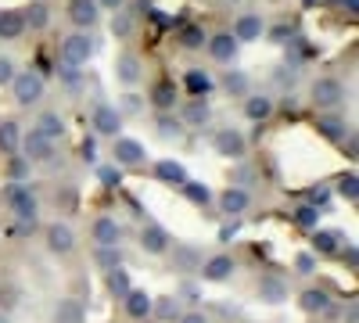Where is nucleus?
Listing matches in <instances>:
<instances>
[{
  "label": "nucleus",
  "mask_w": 359,
  "mask_h": 323,
  "mask_svg": "<svg viewBox=\"0 0 359 323\" xmlns=\"http://www.w3.org/2000/svg\"><path fill=\"white\" fill-rule=\"evenodd\" d=\"M69 18L79 29H90L97 22V0H72V4H69Z\"/></svg>",
  "instance_id": "19"
},
{
  "label": "nucleus",
  "mask_w": 359,
  "mask_h": 323,
  "mask_svg": "<svg viewBox=\"0 0 359 323\" xmlns=\"http://www.w3.org/2000/svg\"><path fill=\"white\" fill-rule=\"evenodd\" d=\"M140 248H144L147 255L169 252V233H165L162 226H144V230H140Z\"/></svg>",
  "instance_id": "15"
},
{
  "label": "nucleus",
  "mask_w": 359,
  "mask_h": 323,
  "mask_svg": "<svg viewBox=\"0 0 359 323\" xmlns=\"http://www.w3.org/2000/svg\"><path fill=\"white\" fill-rule=\"evenodd\" d=\"M11 79H15V62L0 57V86H11Z\"/></svg>",
  "instance_id": "42"
},
{
  "label": "nucleus",
  "mask_w": 359,
  "mask_h": 323,
  "mask_svg": "<svg viewBox=\"0 0 359 323\" xmlns=\"http://www.w3.org/2000/svg\"><path fill=\"white\" fill-rule=\"evenodd\" d=\"M205 43V33H201V29H184V47H201Z\"/></svg>",
  "instance_id": "43"
},
{
  "label": "nucleus",
  "mask_w": 359,
  "mask_h": 323,
  "mask_svg": "<svg viewBox=\"0 0 359 323\" xmlns=\"http://www.w3.org/2000/svg\"><path fill=\"white\" fill-rule=\"evenodd\" d=\"M180 191L187 194V201L201 205V209H205L208 201H212V194H208V187H205V184H191V180H187V184H180Z\"/></svg>",
  "instance_id": "35"
},
{
  "label": "nucleus",
  "mask_w": 359,
  "mask_h": 323,
  "mask_svg": "<svg viewBox=\"0 0 359 323\" xmlns=\"http://www.w3.org/2000/svg\"><path fill=\"white\" fill-rule=\"evenodd\" d=\"M18 144H22L18 123H15V119H4V123H0V151H4V155H15Z\"/></svg>",
  "instance_id": "25"
},
{
  "label": "nucleus",
  "mask_w": 359,
  "mask_h": 323,
  "mask_svg": "<svg viewBox=\"0 0 359 323\" xmlns=\"http://www.w3.org/2000/svg\"><path fill=\"white\" fill-rule=\"evenodd\" d=\"M62 57H65V65H86L90 57H94V36H90L86 29L65 36L62 40Z\"/></svg>",
  "instance_id": "2"
},
{
  "label": "nucleus",
  "mask_w": 359,
  "mask_h": 323,
  "mask_svg": "<svg viewBox=\"0 0 359 323\" xmlns=\"http://www.w3.org/2000/svg\"><path fill=\"white\" fill-rule=\"evenodd\" d=\"M25 33L22 11H0V40H18Z\"/></svg>",
  "instance_id": "21"
},
{
  "label": "nucleus",
  "mask_w": 359,
  "mask_h": 323,
  "mask_svg": "<svg viewBox=\"0 0 359 323\" xmlns=\"http://www.w3.org/2000/svg\"><path fill=\"white\" fill-rule=\"evenodd\" d=\"M205 43H208V54H212L216 62H226V65L237 57V47H241L233 40V33H216L212 40H205Z\"/></svg>",
  "instance_id": "10"
},
{
  "label": "nucleus",
  "mask_w": 359,
  "mask_h": 323,
  "mask_svg": "<svg viewBox=\"0 0 359 323\" xmlns=\"http://www.w3.org/2000/svg\"><path fill=\"white\" fill-rule=\"evenodd\" d=\"M180 295H184V302H198V291H194L191 284H184V291H180Z\"/></svg>",
  "instance_id": "50"
},
{
  "label": "nucleus",
  "mask_w": 359,
  "mask_h": 323,
  "mask_svg": "<svg viewBox=\"0 0 359 323\" xmlns=\"http://www.w3.org/2000/svg\"><path fill=\"white\" fill-rule=\"evenodd\" d=\"M259 298H262L266 305L287 302V284H284L280 277H262V280H259Z\"/></svg>",
  "instance_id": "16"
},
{
  "label": "nucleus",
  "mask_w": 359,
  "mask_h": 323,
  "mask_svg": "<svg viewBox=\"0 0 359 323\" xmlns=\"http://www.w3.org/2000/svg\"><path fill=\"white\" fill-rule=\"evenodd\" d=\"M18 148L25 151V155H22L25 162H50V158H54V140H50V137H43L36 126L22 137Z\"/></svg>",
  "instance_id": "3"
},
{
  "label": "nucleus",
  "mask_w": 359,
  "mask_h": 323,
  "mask_svg": "<svg viewBox=\"0 0 359 323\" xmlns=\"http://www.w3.org/2000/svg\"><path fill=\"white\" fill-rule=\"evenodd\" d=\"M187 90H191V97H205L208 90H212V79L194 69V72H187Z\"/></svg>",
  "instance_id": "34"
},
{
  "label": "nucleus",
  "mask_w": 359,
  "mask_h": 323,
  "mask_svg": "<svg viewBox=\"0 0 359 323\" xmlns=\"http://www.w3.org/2000/svg\"><path fill=\"white\" fill-rule=\"evenodd\" d=\"M180 133H184V126H180V119H172V115H165V111H162V115H158V137H165V140L172 137V140H176Z\"/></svg>",
  "instance_id": "37"
},
{
  "label": "nucleus",
  "mask_w": 359,
  "mask_h": 323,
  "mask_svg": "<svg viewBox=\"0 0 359 323\" xmlns=\"http://www.w3.org/2000/svg\"><path fill=\"white\" fill-rule=\"evenodd\" d=\"M269 111H273V101H269L266 94H248V101H245V115H248L252 123H262Z\"/></svg>",
  "instance_id": "28"
},
{
  "label": "nucleus",
  "mask_w": 359,
  "mask_h": 323,
  "mask_svg": "<svg viewBox=\"0 0 359 323\" xmlns=\"http://www.w3.org/2000/svg\"><path fill=\"white\" fill-rule=\"evenodd\" d=\"M248 205H252V198H248V191H241V187H226V191L219 194V209H223L226 216H241Z\"/></svg>",
  "instance_id": "14"
},
{
  "label": "nucleus",
  "mask_w": 359,
  "mask_h": 323,
  "mask_svg": "<svg viewBox=\"0 0 359 323\" xmlns=\"http://www.w3.org/2000/svg\"><path fill=\"white\" fill-rule=\"evenodd\" d=\"M36 130L43 137H50V140H62L65 137V123H62V115H57V111H43L40 119H36Z\"/></svg>",
  "instance_id": "27"
},
{
  "label": "nucleus",
  "mask_w": 359,
  "mask_h": 323,
  "mask_svg": "<svg viewBox=\"0 0 359 323\" xmlns=\"http://www.w3.org/2000/svg\"><path fill=\"white\" fill-rule=\"evenodd\" d=\"M341 4H345L348 11H355V8H359V0H341Z\"/></svg>",
  "instance_id": "53"
},
{
  "label": "nucleus",
  "mask_w": 359,
  "mask_h": 323,
  "mask_svg": "<svg viewBox=\"0 0 359 323\" xmlns=\"http://www.w3.org/2000/svg\"><path fill=\"white\" fill-rule=\"evenodd\" d=\"M22 18H25V29H43V25L50 22V15H47V4H43V0H33V4H29V11H25Z\"/></svg>",
  "instance_id": "30"
},
{
  "label": "nucleus",
  "mask_w": 359,
  "mask_h": 323,
  "mask_svg": "<svg viewBox=\"0 0 359 323\" xmlns=\"http://www.w3.org/2000/svg\"><path fill=\"white\" fill-rule=\"evenodd\" d=\"M151 316H158V319H176V316H180V302H176L172 295L151 298Z\"/></svg>",
  "instance_id": "31"
},
{
  "label": "nucleus",
  "mask_w": 359,
  "mask_h": 323,
  "mask_svg": "<svg viewBox=\"0 0 359 323\" xmlns=\"http://www.w3.org/2000/svg\"><path fill=\"white\" fill-rule=\"evenodd\" d=\"M115 76H118V83L137 86V83H140V76H144V69H140V57H137V54H123V57L115 62Z\"/></svg>",
  "instance_id": "17"
},
{
  "label": "nucleus",
  "mask_w": 359,
  "mask_h": 323,
  "mask_svg": "<svg viewBox=\"0 0 359 323\" xmlns=\"http://www.w3.org/2000/svg\"><path fill=\"white\" fill-rule=\"evenodd\" d=\"M94 241H97V248L118 245V241H123V226H118L115 219H108V216H101V219L94 223Z\"/></svg>",
  "instance_id": "13"
},
{
  "label": "nucleus",
  "mask_w": 359,
  "mask_h": 323,
  "mask_svg": "<svg viewBox=\"0 0 359 323\" xmlns=\"http://www.w3.org/2000/svg\"><path fill=\"white\" fill-rule=\"evenodd\" d=\"M172 252H176V262H180V266H184V270H191L194 262H198V255H194L191 248H172Z\"/></svg>",
  "instance_id": "44"
},
{
  "label": "nucleus",
  "mask_w": 359,
  "mask_h": 323,
  "mask_svg": "<svg viewBox=\"0 0 359 323\" xmlns=\"http://www.w3.org/2000/svg\"><path fill=\"white\" fill-rule=\"evenodd\" d=\"M298 226H306V230H316V219H320V212L313 209V205H302V209H298Z\"/></svg>",
  "instance_id": "40"
},
{
  "label": "nucleus",
  "mask_w": 359,
  "mask_h": 323,
  "mask_svg": "<svg viewBox=\"0 0 359 323\" xmlns=\"http://www.w3.org/2000/svg\"><path fill=\"white\" fill-rule=\"evenodd\" d=\"M313 104L323 111H334L345 104V86L338 79H316L313 83Z\"/></svg>",
  "instance_id": "4"
},
{
  "label": "nucleus",
  "mask_w": 359,
  "mask_h": 323,
  "mask_svg": "<svg viewBox=\"0 0 359 323\" xmlns=\"http://www.w3.org/2000/svg\"><path fill=\"white\" fill-rule=\"evenodd\" d=\"M0 323H11V316H8V312H0Z\"/></svg>",
  "instance_id": "54"
},
{
  "label": "nucleus",
  "mask_w": 359,
  "mask_h": 323,
  "mask_svg": "<svg viewBox=\"0 0 359 323\" xmlns=\"http://www.w3.org/2000/svg\"><path fill=\"white\" fill-rule=\"evenodd\" d=\"M115 162L118 165H140L144 162V144L130 140V137H118L115 140Z\"/></svg>",
  "instance_id": "11"
},
{
  "label": "nucleus",
  "mask_w": 359,
  "mask_h": 323,
  "mask_svg": "<svg viewBox=\"0 0 359 323\" xmlns=\"http://www.w3.org/2000/svg\"><path fill=\"white\" fill-rule=\"evenodd\" d=\"M316 126H320V133H323L327 140H334V144H341V140L348 137V123L341 119V115H323Z\"/></svg>",
  "instance_id": "23"
},
{
  "label": "nucleus",
  "mask_w": 359,
  "mask_h": 323,
  "mask_svg": "<svg viewBox=\"0 0 359 323\" xmlns=\"http://www.w3.org/2000/svg\"><path fill=\"white\" fill-rule=\"evenodd\" d=\"M123 302H126V312H130L133 319H147V316H151V295H147V291L130 287L126 295H123Z\"/></svg>",
  "instance_id": "18"
},
{
  "label": "nucleus",
  "mask_w": 359,
  "mask_h": 323,
  "mask_svg": "<svg viewBox=\"0 0 359 323\" xmlns=\"http://www.w3.org/2000/svg\"><path fill=\"white\" fill-rule=\"evenodd\" d=\"M212 144H216V155H223V158H241L245 155V137L237 133V130H219L216 137H212Z\"/></svg>",
  "instance_id": "8"
},
{
  "label": "nucleus",
  "mask_w": 359,
  "mask_h": 323,
  "mask_svg": "<svg viewBox=\"0 0 359 323\" xmlns=\"http://www.w3.org/2000/svg\"><path fill=\"white\" fill-rule=\"evenodd\" d=\"M298 305H302V312H327L331 309V295H327L323 287H309L298 295Z\"/></svg>",
  "instance_id": "20"
},
{
  "label": "nucleus",
  "mask_w": 359,
  "mask_h": 323,
  "mask_svg": "<svg viewBox=\"0 0 359 323\" xmlns=\"http://www.w3.org/2000/svg\"><path fill=\"white\" fill-rule=\"evenodd\" d=\"M126 111H137L140 108V101H137V94H126V104H123Z\"/></svg>",
  "instance_id": "51"
},
{
  "label": "nucleus",
  "mask_w": 359,
  "mask_h": 323,
  "mask_svg": "<svg viewBox=\"0 0 359 323\" xmlns=\"http://www.w3.org/2000/svg\"><path fill=\"white\" fill-rule=\"evenodd\" d=\"M237 266H233V259L230 255H212L201 266V277L205 280H212V284H219V280H230V273H233Z\"/></svg>",
  "instance_id": "12"
},
{
  "label": "nucleus",
  "mask_w": 359,
  "mask_h": 323,
  "mask_svg": "<svg viewBox=\"0 0 359 323\" xmlns=\"http://www.w3.org/2000/svg\"><path fill=\"white\" fill-rule=\"evenodd\" d=\"M79 155H83V162H94V140H83Z\"/></svg>",
  "instance_id": "47"
},
{
  "label": "nucleus",
  "mask_w": 359,
  "mask_h": 323,
  "mask_svg": "<svg viewBox=\"0 0 359 323\" xmlns=\"http://www.w3.org/2000/svg\"><path fill=\"white\" fill-rule=\"evenodd\" d=\"M338 194L345 201H359V176L355 172H345L341 180H338Z\"/></svg>",
  "instance_id": "36"
},
{
  "label": "nucleus",
  "mask_w": 359,
  "mask_h": 323,
  "mask_svg": "<svg viewBox=\"0 0 359 323\" xmlns=\"http://www.w3.org/2000/svg\"><path fill=\"white\" fill-rule=\"evenodd\" d=\"M11 172H15V176H22V172H25V158H18V162L11 165Z\"/></svg>",
  "instance_id": "52"
},
{
  "label": "nucleus",
  "mask_w": 359,
  "mask_h": 323,
  "mask_svg": "<svg viewBox=\"0 0 359 323\" xmlns=\"http://www.w3.org/2000/svg\"><path fill=\"white\" fill-rule=\"evenodd\" d=\"M54 323H86V309L76 298H65V302H57V309H54Z\"/></svg>",
  "instance_id": "24"
},
{
  "label": "nucleus",
  "mask_w": 359,
  "mask_h": 323,
  "mask_svg": "<svg viewBox=\"0 0 359 323\" xmlns=\"http://www.w3.org/2000/svg\"><path fill=\"white\" fill-rule=\"evenodd\" d=\"M262 36H266V22L259 15H241L237 18V25H233V40L237 43H255Z\"/></svg>",
  "instance_id": "7"
},
{
  "label": "nucleus",
  "mask_w": 359,
  "mask_h": 323,
  "mask_svg": "<svg viewBox=\"0 0 359 323\" xmlns=\"http://www.w3.org/2000/svg\"><path fill=\"white\" fill-rule=\"evenodd\" d=\"M155 176H158L162 184H172V187L187 184V172H184V165H180V162H172V158H162V162L155 165Z\"/></svg>",
  "instance_id": "22"
},
{
  "label": "nucleus",
  "mask_w": 359,
  "mask_h": 323,
  "mask_svg": "<svg viewBox=\"0 0 359 323\" xmlns=\"http://www.w3.org/2000/svg\"><path fill=\"white\" fill-rule=\"evenodd\" d=\"M43 90H47L43 76H36V72H15V79H11V94H15V101L22 108L43 101Z\"/></svg>",
  "instance_id": "1"
},
{
  "label": "nucleus",
  "mask_w": 359,
  "mask_h": 323,
  "mask_svg": "<svg viewBox=\"0 0 359 323\" xmlns=\"http://www.w3.org/2000/svg\"><path fill=\"white\" fill-rule=\"evenodd\" d=\"M90 126H94L101 137H115L118 130H123V111L111 108V104H97L94 115H90Z\"/></svg>",
  "instance_id": "5"
},
{
  "label": "nucleus",
  "mask_w": 359,
  "mask_h": 323,
  "mask_svg": "<svg viewBox=\"0 0 359 323\" xmlns=\"http://www.w3.org/2000/svg\"><path fill=\"white\" fill-rule=\"evenodd\" d=\"M184 123H187V126H201V123H208V104H205V97H194V101L187 104Z\"/></svg>",
  "instance_id": "33"
},
{
  "label": "nucleus",
  "mask_w": 359,
  "mask_h": 323,
  "mask_svg": "<svg viewBox=\"0 0 359 323\" xmlns=\"http://www.w3.org/2000/svg\"><path fill=\"white\" fill-rule=\"evenodd\" d=\"M294 266H298V273H313V255H298Z\"/></svg>",
  "instance_id": "45"
},
{
  "label": "nucleus",
  "mask_w": 359,
  "mask_h": 323,
  "mask_svg": "<svg viewBox=\"0 0 359 323\" xmlns=\"http://www.w3.org/2000/svg\"><path fill=\"white\" fill-rule=\"evenodd\" d=\"M47 248H50L54 255H72V248H76V233H72V226H65V223H50V226H47Z\"/></svg>",
  "instance_id": "6"
},
{
  "label": "nucleus",
  "mask_w": 359,
  "mask_h": 323,
  "mask_svg": "<svg viewBox=\"0 0 359 323\" xmlns=\"http://www.w3.org/2000/svg\"><path fill=\"white\" fill-rule=\"evenodd\" d=\"M151 104L158 108V111H172V104H176V86L172 83H155V90H151Z\"/></svg>",
  "instance_id": "29"
},
{
  "label": "nucleus",
  "mask_w": 359,
  "mask_h": 323,
  "mask_svg": "<svg viewBox=\"0 0 359 323\" xmlns=\"http://www.w3.org/2000/svg\"><path fill=\"white\" fill-rule=\"evenodd\" d=\"M118 262H123V252H118V245H111V248H97V266L115 270Z\"/></svg>",
  "instance_id": "38"
},
{
  "label": "nucleus",
  "mask_w": 359,
  "mask_h": 323,
  "mask_svg": "<svg viewBox=\"0 0 359 323\" xmlns=\"http://www.w3.org/2000/svg\"><path fill=\"white\" fill-rule=\"evenodd\" d=\"M341 248V233H334V230H316L313 233V252L316 255H334Z\"/></svg>",
  "instance_id": "26"
},
{
  "label": "nucleus",
  "mask_w": 359,
  "mask_h": 323,
  "mask_svg": "<svg viewBox=\"0 0 359 323\" xmlns=\"http://www.w3.org/2000/svg\"><path fill=\"white\" fill-rule=\"evenodd\" d=\"M130 29H133L130 15H126L123 8H118V11H115V22H111V33H115V36H130Z\"/></svg>",
  "instance_id": "39"
},
{
  "label": "nucleus",
  "mask_w": 359,
  "mask_h": 323,
  "mask_svg": "<svg viewBox=\"0 0 359 323\" xmlns=\"http://www.w3.org/2000/svg\"><path fill=\"white\" fill-rule=\"evenodd\" d=\"M123 4H126V0H97V8H104V11H118Z\"/></svg>",
  "instance_id": "48"
},
{
  "label": "nucleus",
  "mask_w": 359,
  "mask_h": 323,
  "mask_svg": "<svg viewBox=\"0 0 359 323\" xmlns=\"http://www.w3.org/2000/svg\"><path fill=\"white\" fill-rule=\"evenodd\" d=\"M108 291L115 298H123L126 291H130V273L123 270V266H115V270H108Z\"/></svg>",
  "instance_id": "32"
},
{
  "label": "nucleus",
  "mask_w": 359,
  "mask_h": 323,
  "mask_svg": "<svg viewBox=\"0 0 359 323\" xmlns=\"http://www.w3.org/2000/svg\"><path fill=\"white\" fill-rule=\"evenodd\" d=\"M11 212L18 216V223L33 226V223H36V198L29 194L25 187H15V191H11Z\"/></svg>",
  "instance_id": "9"
},
{
  "label": "nucleus",
  "mask_w": 359,
  "mask_h": 323,
  "mask_svg": "<svg viewBox=\"0 0 359 323\" xmlns=\"http://www.w3.org/2000/svg\"><path fill=\"white\" fill-rule=\"evenodd\" d=\"M180 323H208V316L205 312H184V316H180Z\"/></svg>",
  "instance_id": "46"
},
{
  "label": "nucleus",
  "mask_w": 359,
  "mask_h": 323,
  "mask_svg": "<svg viewBox=\"0 0 359 323\" xmlns=\"http://www.w3.org/2000/svg\"><path fill=\"white\" fill-rule=\"evenodd\" d=\"M226 90L230 94H245L248 97V79L241 72H226Z\"/></svg>",
  "instance_id": "41"
},
{
  "label": "nucleus",
  "mask_w": 359,
  "mask_h": 323,
  "mask_svg": "<svg viewBox=\"0 0 359 323\" xmlns=\"http://www.w3.org/2000/svg\"><path fill=\"white\" fill-rule=\"evenodd\" d=\"M101 180L111 187V184H118V169H101Z\"/></svg>",
  "instance_id": "49"
}]
</instances>
